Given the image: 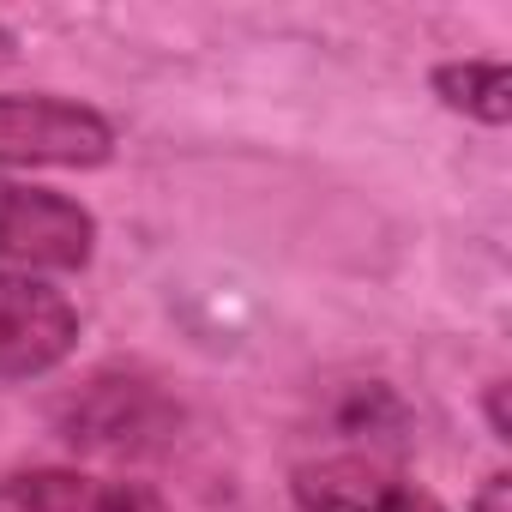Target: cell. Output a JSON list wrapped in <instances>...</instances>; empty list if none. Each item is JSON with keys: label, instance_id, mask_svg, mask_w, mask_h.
<instances>
[{"label": "cell", "instance_id": "obj_10", "mask_svg": "<svg viewBox=\"0 0 512 512\" xmlns=\"http://www.w3.org/2000/svg\"><path fill=\"white\" fill-rule=\"evenodd\" d=\"M482 410H488V428H494V440L506 446V440H512V422H506V380H488V392H482Z\"/></svg>", "mask_w": 512, "mask_h": 512}, {"label": "cell", "instance_id": "obj_2", "mask_svg": "<svg viewBox=\"0 0 512 512\" xmlns=\"http://www.w3.org/2000/svg\"><path fill=\"white\" fill-rule=\"evenodd\" d=\"M121 151L97 103L61 91H0V169H109Z\"/></svg>", "mask_w": 512, "mask_h": 512}, {"label": "cell", "instance_id": "obj_8", "mask_svg": "<svg viewBox=\"0 0 512 512\" xmlns=\"http://www.w3.org/2000/svg\"><path fill=\"white\" fill-rule=\"evenodd\" d=\"M332 434H338V440H350L344 452L392 458V452H404V440H410V410H404V398H398L386 380H356V386H344V392H338Z\"/></svg>", "mask_w": 512, "mask_h": 512}, {"label": "cell", "instance_id": "obj_3", "mask_svg": "<svg viewBox=\"0 0 512 512\" xmlns=\"http://www.w3.org/2000/svg\"><path fill=\"white\" fill-rule=\"evenodd\" d=\"M97 241L103 223L85 199L0 175V272H85L97 260Z\"/></svg>", "mask_w": 512, "mask_h": 512}, {"label": "cell", "instance_id": "obj_1", "mask_svg": "<svg viewBox=\"0 0 512 512\" xmlns=\"http://www.w3.org/2000/svg\"><path fill=\"white\" fill-rule=\"evenodd\" d=\"M187 422H193V410L175 392V380H163L145 362H103L85 380H73L49 410L55 440L67 452L103 458V464L169 458L187 440Z\"/></svg>", "mask_w": 512, "mask_h": 512}, {"label": "cell", "instance_id": "obj_7", "mask_svg": "<svg viewBox=\"0 0 512 512\" xmlns=\"http://www.w3.org/2000/svg\"><path fill=\"white\" fill-rule=\"evenodd\" d=\"M428 91L440 97V109L476 121V127H506L512 121V67L500 55H458V61H440L428 73Z\"/></svg>", "mask_w": 512, "mask_h": 512}, {"label": "cell", "instance_id": "obj_6", "mask_svg": "<svg viewBox=\"0 0 512 512\" xmlns=\"http://www.w3.org/2000/svg\"><path fill=\"white\" fill-rule=\"evenodd\" d=\"M0 512H163V500L151 482L79 464H19L0 470Z\"/></svg>", "mask_w": 512, "mask_h": 512}, {"label": "cell", "instance_id": "obj_5", "mask_svg": "<svg viewBox=\"0 0 512 512\" xmlns=\"http://www.w3.org/2000/svg\"><path fill=\"white\" fill-rule=\"evenodd\" d=\"M296 512H452L428 482L374 452H320L290 470Z\"/></svg>", "mask_w": 512, "mask_h": 512}, {"label": "cell", "instance_id": "obj_9", "mask_svg": "<svg viewBox=\"0 0 512 512\" xmlns=\"http://www.w3.org/2000/svg\"><path fill=\"white\" fill-rule=\"evenodd\" d=\"M470 512H512V476L506 470H488L470 494Z\"/></svg>", "mask_w": 512, "mask_h": 512}, {"label": "cell", "instance_id": "obj_4", "mask_svg": "<svg viewBox=\"0 0 512 512\" xmlns=\"http://www.w3.org/2000/svg\"><path fill=\"white\" fill-rule=\"evenodd\" d=\"M85 338L79 302L37 278V272H0V386H25L73 362Z\"/></svg>", "mask_w": 512, "mask_h": 512}]
</instances>
